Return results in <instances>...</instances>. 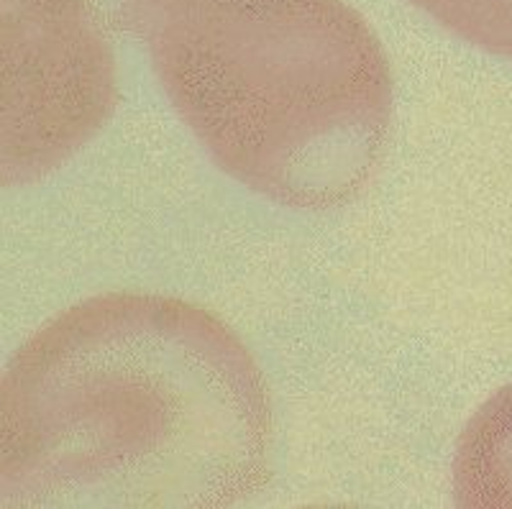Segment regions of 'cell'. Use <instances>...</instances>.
<instances>
[{
	"label": "cell",
	"mask_w": 512,
	"mask_h": 509,
	"mask_svg": "<svg viewBox=\"0 0 512 509\" xmlns=\"http://www.w3.org/2000/svg\"><path fill=\"white\" fill-rule=\"evenodd\" d=\"M443 29L512 62V0H413Z\"/></svg>",
	"instance_id": "obj_5"
},
{
	"label": "cell",
	"mask_w": 512,
	"mask_h": 509,
	"mask_svg": "<svg viewBox=\"0 0 512 509\" xmlns=\"http://www.w3.org/2000/svg\"><path fill=\"white\" fill-rule=\"evenodd\" d=\"M262 369L205 307L111 292L67 307L0 382V509H226L272 479Z\"/></svg>",
	"instance_id": "obj_1"
},
{
	"label": "cell",
	"mask_w": 512,
	"mask_h": 509,
	"mask_svg": "<svg viewBox=\"0 0 512 509\" xmlns=\"http://www.w3.org/2000/svg\"><path fill=\"white\" fill-rule=\"evenodd\" d=\"M454 499L464 509H512V384L497 389L461 430Z\"/></svg>",
	"instance_id": "obj_4"
},
{
	"label": "cell",
	"mask_w": 512,
	"mask_h": 509,
	"mask_svg": "<svg viewBox=\"0 0 512 509\" xmlns=\"http://www.w3.org/2000/svg\"><path fill=\"white\" fill-rule=\"evenodd\" d=\"M3 185L44 180L116 108V57L93 0H0Z\"/></svg>",
	"instance_id": "obj_3"
},
{
	"label": "cell",
	"mask_w": 512,
	"mask_h": 509,
	"mask_svg": "<svg viewBox=\"0 0 512 509\" xmlns=\"http://www.w3.org/2000/svg\"><path fill=\"white\" fill-rule=\"evenodd\" d=\"M180 121L231 180L295 210L351 203L392 128V72L344 0H121Z\"/></svg>",
	"instance_id": "obj_2"
}]
</instances>
